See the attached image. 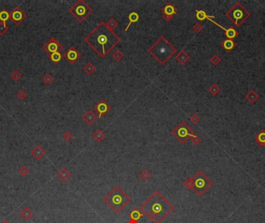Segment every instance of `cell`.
I'll use <instances>...</instances> for the list:
<instances>
[{
	"label": "cell",
	"mask_w": 265,
	"mask_h": 223,
	"mask_svg": "<svg viewBox=\"0 0 265 223\" xmlns=\"http://www.w3.org/2000/svg\"><path fill=\"white\" fill-rule=\"evenodd\" d=\"M84 40L100 57L103 58L121 40L113 31L108 28L105 22H101L85 37Z\"/></svg>",
	"instance_id": "6da1fadb"
},
{
	"label": "cell",
	"mask_w": 265,
	"mask_h": 223,
	"mask_svg": "<svg viewBox=\"0 0 265 223\" xmlns=\"http://www.w3.org/2000/svg\"><path fill=\"white\" fill-rule=\"evenodd\" d=\"M153 223H161L174 211V206L159 192L155 191L139 208Z\"/></svg>",
	"instance_id": "7a4b0ae2"
},
{
	"label": "cell",
	"mask_w": 265,
	"mask_h": 223,
	"mask_svg": "<svg viewBox=\"0 0 265 223\" xmlns=\"http://www.w3.org/2000/svg\"><path fill=\"white\" fill-rule=\"evenodd\" d=\"M161 64H164L176 52V48L164 37H161L148 50Z\"/></svg>",
	"instance_id": "3957f363"
},
{
	"label": "cell",
	"mask_w": 265,
	"mask_h": 223,
	"mask_svg": "<svg viewBox=\"0 0 265 223\" xmlns=\"http://www.w3.org/2000/svg\"><path fill=\"white\" fill-rule=\"evenodd\" d=\"M130 201V198L126 195L119 186H116L104 198V202L116 213L120 212Z\"/></svg>",
	"instance_id": "277c9868"
},
{
	"label": "cell",
	"mask_w": 265,
	"mask_h": 223,
	"mask_svg": "<svg viewBox=\"0 0 265 223\" xmlns=\"http://www.w3.org/2000/svg\"><path fill=\"white\" fill-rule=\"evenodd\" d=\"M226 16L230 19L236 26H240L250 16V12L240 2H237L230 10L226 12Z\"/></svg>",
	"instance_id": "5b68a950"
},
{
	"label": "cell",
	"mask_w": 265,
	"mask_h": 223,
	"mask_svg": "<svg viewBox=\"0 0 265 223\" xmlns=\"http://www.w3.org/2000/svg\"><path fill=\"white\" fill-rule=\"evenodd\" d=\"M193 179V190L199 196H202L210 187L212 185V181L207 177L202 171H199Z\"/></svg>",
	"instance_id": "8992f818"
},
{
	"label": "cell",
	"mask_w": 265,
	"mask_h": 223,
	"mask_svg": "<svg viewBox=\"0 0 265 223\" xmlns=\"http://www.w3.org/2000/svg\"><path fill=\"white\" fill-rule=\"evenodd\" d=\"M69 12L77 20L83 22L92 12V9L83 0H78L69 9Z\"/></svg>",
	"instance_id": "52a82bcc"
},
{
	"label": "cell",
	"mask_w": 265,
	"mask_h": 223,
	"mask_svg": "<svg viewBox=\"0 0 265 223\" xmlns=\"http://www.w3.org/2000/svg\"><path fill=\"white\" fill-rule=\"evenodd\" d=\"M172 134L175 138L178 139L180 143H185L190 137L194 135V132L185 122L182 121L180 122L179 125L172 130Z\"/></svg>",
	"instance_id": "ba28073f"
},
{
	"label": "cell",
	"mask_w": 265,
	"mask_h": 223,
	"mask_svg": "<svg viewBox=\"0 0 265 223\" xmlns=\"http://www.w3.org/2000/svg\"><path fill=\"white\" fill-rule=\"evenodd\" d=\"M43 50L48 55L55 52H61L63 50V46L56 40L54 37H51L43 46Z\"/></svg>",
	"instance_id": "9c48e42d"
},
{
	"label": "cell",
	"mask_w": 265,
	"mask_h": 223,
	"mask_svg": "<svg viewBox=\"0 0 265 223\" xmlns=\"http://www.w3.org/2000/svg\"><path fill=\"white\" fill-rule=\"evenodd\" d=\"M9 13H10V20H12L14 24L16 26L20 25L27 16L26 12H24V11L22 10L19 6L14 8Z\"/></svg>",
	"instance_id": "30bf717a"
},
{
	"label": "cell",
	"mask_w": 265,
	"mask_h": 223,
	"mask_svg": "<svg viewBox=\"0 0 265 223\" xmlns=\"http://www.w3.org/2000/svg\"><path fill=\"white\" fill-rule=\"evenodd\" d=\"M81 54L78 51V50L74 47H71L68 50L66 51L65 54L63 55V57L66 58L70 64H75L80 57H81Z\"/></svg>",
	"instance_id": "8fae6325"
},
{
	"label": "cell",
	"mask_w": 265,
	"mask_h": 223,
	"mask_svg": "<svg viewBox=\"0 0 265 223\" xmlns=\"http://www.w3.org/2000/svg\"><path fill=\"white\" fill-rule=\"evenodd\" d=\"M94 109L98 113V118H102L109 111L110 106L104 99H102L94 106Z\"/></svg>",
	"instance_id": "7c38bea8"
},
{
	"label": "cell",
	"mask_w": 265,
	"mask_h": 223,
	"mask_svg": "<svg viewBox=\"0 0 265 223\" xmlns=\"http://www.w3.org/2000/svg\"><path fill=\"white\" fill-rule=\"evenodd\" d=\"M30 153L35 159L39 161V160L41 159V158L46 154V151H45V150L41 146L37 145L35 147H34V148L31 150Z\"/></svg>",
	"instance_id": "4fadbf2b"
},
{
	"label": "cell",
	"mask_w": 265,
	"mask_h": 223,
	"mask_svg": "<svg viewBox=\"0 0 265 223\" xmlns=\"http://www.w3.org/2000/svg\"><path fill=\"white\" fill-rule=\"evenodd\" d=\"M221 47L226 51L227 53H230L236 47V43L233 40L226 39L221 43Z\"/></svg>",
	"instance_id": "5bb4252c"
},
{
	"label": "cell",
	"mask_w": 265,
	"mask_h": 223,
	"mask_svg": "<svg viewBox=\"0 0 265 223\" xmlns=\"http://www.w3.org/2000/svg\"><path fill=\"white\" fill-rule=\"evenodd\" d=\"M97 118L98 117H97L96 114L92 110L88 111L87 112L82 116L83 120H84L86 123L89 124V125H92V124L96 121Z\"/></svg>",
	"instance_id": "9a60e30c"
},
{
	"label": "cell",
	"mask_w": 265,
	"mask_h": 223,
	"mask_svg": "<svg viewBox=\"0 0 265 223\" xmlns=\"http://www.w3.org/2000/svg\"><path fill=\"white\" fill-rule=\"evenodd\" d=\"M189 59H190V56H189V54H187L184 50L180 51V52L175 56V60H176L179 64H181V65H184L185 63H187L188 61H189Z\"/></svg>",
	"instance_id": "2e32d148"
},
{
	"label": "cell",
	"mask_w": 265,
	"mask_h": 223,
	"mask_svg": "<svg viewBox=\"0 0 265 223\" xmlns=\"http://www.w3.org/2000/svg\"><path fill=\"white\" fill-rule=\"evenodd\" d=\"M224 34H225L226 39L233 40L239 35V32L233 26H230L228 29L224 30Z\"/></svg>",
	"instance_id": "e0dca14e"
},
{
	"label": "cell",
	"mask_w": 265,
	"mask_h": 223,
	"mask_svg": "<svg viewBox=\"0 0 265 223\" xmlns=\"http://www.w3.org/2000/svg\"><path fill=\"white\" fill-rule=\"evenodd\" d=\"M245 98L247 101L251 104L256 102L259 98V95L254 90H250L245 95Z\"/></svg>",
	"instance_id": "ac0fdd59"
},
{
	"label": "cell",
	"mask_w": 265,
	"mask_h": 223,
	"mask_svg": "<svg viewBox=\"0 0 265 223\" xmlns=\"http://www.w3.org/2000/svg\"><path fill=\"white\" fill-rule=\"evenodd\" d=\"M20 216H21L22 219L24 221H28L31 219V217H33L34 212H33V211L30 208L25 207L24 208L22 209V211H20Z\"/></svg>",
	"instance_id": "d6986e66"
},
{
	"label": "cell",
	"mask_w": 265,
	"mask_h": 223,
	"mask_svg": "<svg viewBox=\"0 0 265 223\" xmlns=\"http://www.w3.org/2000/svg\"><path fill=\"white\" fill-rule=\"evenodd\" d=\"M162 12L164 14H167V15L173 16L177 12V9L174 6L173 4L168 2L163 7Z\"/></svg>",
	"instance_id": "ffe728a7"
},
{
	"label": "cell",
	"mask_w": 265,
	"mask_h": 223,
	"mask_svg": "<svg viewBox=\"0 0 265 223\" xmlns=\"http://www.w3.org/2000/svg\"><path fill=\"white\" fill-rule=\"evenodd\" d=\"M255 141L260 147L265 146V130H261L255 136Z\"/></svg>",
	"instance_id": "44dd1931"
},
{
	"label": "cell",
	"mask_w": 265,
	"mask_h": 223,
	"mask_svg": "<svg viewBox=\"0 0 265 223\" xmlns=\"http://www.w3.org/2000/svg\"><path fill=\"white\" fill-rule=\"evenodd\" d=\"M143 212L140 210L137 209V208H134L132 211L130 212V214L128 215L130 219H133V220L138 221L139 219H140L143 217Z\"/></svg>",
	"instance_id": "7402d4cb"
},
{
	"label": "cell",
	"mask_w": 265,
	"mask_h": 223,
	"mask_svg": "<svg viewBox=\"0 0 265 223\" xmlns=\"http://www.w3.org/2000/svg\"><path fill=\"white\" fill-rule=\"evenodd\" d=\"M139 14L137 13V12H130V13L129 14V16H128V19H129L130 22L129 23H128L127 26L126 27V29H125V31H127L128 29H129V27L130 26V25L132 24L133 23H136V22H137L138 20H139Z\"/></svg>",
	"instance_id": "603a6c76"
},
{
	"label": "cell",
	"mask_w": 265,
	"mask_h": 223,
	"mask_svg": "<svg viewBox=\"0 0 265 223\" xmlns=\"http://www.w3.org/2000/svg\"><path fill=\"white\" fill-rule=\"evenodd\" d=\"M57 175L62 181H66L67 179H69V177H71V173L67 171V168H62V169L57 173Z\"/></svg>",
	"instance_id": "cb8c5ba5"
},
{
	"label": "cell",
	"mask_w": 265,
	"mask_h": 223,
	"mask_svg": "<svg viewBox=\"0 0 265 223\" xmlns=\"http://www.w3.org/2000/svg\"><path fill=\"white\" fill-rule=\"evenodd\" d=\"M195 12H196V13H195V17L197 18V20H200V21H202V20H205V19L215 18L214 16L207 15L206 12H205L204 10H202V9H201V10H196Z\"/></svg>",
	"instance_id": "d4e9b609"
},
{
	"label": "cell",
	"mask_w": 265,
	"mask_h": 223,
	"mask_svg": "<svg viewBox=\"0 0 265 223\" xmlns=\"http://www.w3.org/2000/svg\"><path fill=\"white\" fill-rule=\"evenodd\" d=\"M49 58L53 63H54V64H58L61 61V60L63 58V55H62L60 52H55L50 54Z\"/></svg>",
	"instance_id": "484cf974"
},
{
	"label": "cell",
	"mask_w": 265,
	"mask_h": 223,
	"mask_svg": "<svg viewBox=\"0 0 265 223\" xmlns=\"http://www.w3.org/2000/svg\"><path fill=\"white\" fill-rule=\"evenodd\" d=\"M9 20H10V13L6 9H2L0 11V20L3 23H6Z\"/></svg>",
	"instance_id": "4316f807"
},
{
	"label": "cell",
	"mask_w": 265,
	"mask_h": 223,
	"mask_svg": "<svg viewBox=\"0 0 265 223\" xmlns=\"http://www.w3.org/2000/svg\"><path fill=\"white\" fill-rule=\"evenodd\" d=\"M93 138L95 139V141H97L98 143L101 142V141H103V139L106 138V135H105V133H103L102 130H97L96 132H95L93 134Z\"/></svg>",
	"instance_id": "83f0119b"
},
{
	"label": "cell",
	"mask_w": 265,
	"mask_h": 223,
	"mask_svg": "<svg viewBox=\"0 0 265 223\" xmlns=\"http://www.w3.org/2000/svg\"><path fill=\"white\" fill-rule=\"evenodd\" d=\"M83 70H84V71L86 72L88 75H92L95 71V67L91 62H88L87 64L84 66Z\"/></svg>",
	"instance_id": "f1b7e54d"
},
{
	"label": "cell",
	"mask_w": 265,
	"mask_h": 223,
	"mask_svg": "<svg viewBox=\"0 0 265 223\" xmlns=\"http://www.w3.org/2000/svg\"><path fill=\"white\" fill-rule=\"evenodd\" d=\"M208 92H210V94L212 95H216L220 92V88L216 84H212L209 88L208 89Z\"/></svg>",
	"instance_id": "f546056e"
},
{
	"label": "cell",
	"mask_w": 265,
	"mask_h": 223,
	"mask_svg": "<svg viewBox=\"0 0 265 223\" xmlns=\"http://www.w3.org/2000/svg\"><path fill=\"white\" fill-rule=\"evenodd\" d=\"M139 177H140V178L142 179L143 180L147 181V180H148L150 178V177H151V174H150L147 170H144V171H141L140 174H139Z\"/></svg>",
	"instance_id": "4dcf8cb0"
},
{
	"label": "cell",
	"mask_w": 265,
	"mask_h": 223,
	"mask_svg": "<svg viewBox=\"0 0 265 223\" xmlns=\"http://www.w3.org/2000/svg\"><path fill=\"white\" fill-rule=\"evenodd\" d=\"M106 26H108V28H109V29H110L111 30L113 31V30L115 29V28L117 27V26H118V23H117V22L114 19L111 18V19H109V20H108L107 23H106Z\"/></svg>",
	"instance_id": "1f68e13d"
},
{
	"label": "cell",
	"mask_w": 265,
	"mask_h": 223,
	"mask_svg": "<svg viewBox=\"0 0 265 223\" xmlns=\"http://www.w3.org/2000/svg\"><path fill=\"white\" fill-rule=\"evenodd\" d=\"M10 77L11 78H12V79L14 80V81H20V80L21 79V78L23 77V75H22L18 70H15L12 72Z\"/></svg>",
	"instance_id": "d6a6232c"
},
{
	"label": "cell",
	"mask_w": 265,
	"mask_h": 223,
	"mask_svg": "<svg viewBox=\"0 0 265 223\" xmlns=\"http://www.w3.org/2000/svg\"><path fill=\"white\" fill-rule=\"evenodd\" d=\"M123 54L120 51H119V50H117V51H114V53L112 54V58H113L114 60H115L116 61H120V60H122L123 58Z\"/></svg>",
	"instance_id": "836d02e7"
},
{
	"label": "cell",
	"mask_w": 265,
	"mask_h": 223,
	"mask_svg": "<svg viewBox=\"0 0 265 223\" xmlns=\"http://www.w3.org/2000/svg\"><path fill=\"white\" fill-rule=\"evenodd\" d=\"M184 185L187 189H193V179L192 177H189L184 181Z\"/></svg>",
	"instance_id": "e575fe53"
},
{
	"label": "cell",
	"mask_w": 265,
	"mask_h": 223,
	"mask_svg": "<svg viewBox=\"0 0 265 223\" xmlns=\"http://www.w3.org/2000/svg\"><path fill=\"white\" fill-rule=\"evenodd\" d=\"M29 173L30 170L28 169V167H26V166H22V167L19 169V174H20L22 177H26Z\"/></svg>",
	"instance_id": "d590c367"
},
{
	"label": "cell",
	"mask_w": 265,
	"mask_h": 223,
	"mask_svg": "<svg viewBox=\"0 0 265 223\" xmlns=\"http://www.w3.org/2000/svg\"><path fill=\"white\" fill-rule=\"evenodd\" d=\"M43 81L46 84H51L54 81V78L50 74H47L43 77Z\"/></svg>",
	"instance_id": "8d00e7d4"
},
{
	"label": "cell",
	"mask_w": 265,
	"mask_h": 223,
	"mask_svg": "<svg viewBox=\"0 0 265 223\" xmlns=\"http://www.w3.org/2000/svg\"><path fill=\"white\" fill-rule=\"evenodd\" d=\"M221 57L219 56H218L217 54H215V55H213L212 57L211 58H210V61L212 62V64H214V65H218V64H219V63L221 62Z\"/></svg>",
	"instance_id": "74e56055"
},
{
	"label": "cell",
	"mask_w": 265,
	"mask_h": 223,
	"mask_svg": "<svg viewBox=\"0 0 265 223\" xmlns=\"http://www.w3.org/2000/svg\"><path fill=\"white\" fill-rule=\"evenodd\" d=\"M9 30L8 26H6V23L0 22V35H3L5 33H6Z\"/></svg>",
	"instance_id": "f35d334b"
},
{
	"label": "cell",
	"mask_w": 265,
	"mask_h": 223,
	"mask_svg": "<svg viewBox=\"0 0 265 223\" xmlns=\"http://www.w3.org/2000/svg\"><path fill=\"white\" fill-rule=\"evenodd\" d=\"M16 96L20 100H24L25 98L27 97V94L25 92L24 90H20L16 94Z\"/></svg>",
	"instance_id": "ab89813d"
},
{
	"label": "cell",
	"mask_w": 265,
	"mask_h": 223,
	"mask_svg": "<svg viewBox=\"0 0 265 223\" xmlns=\"http://www.w3.org/2000/svg\"><path fill=\"white\" fill-rule=\"evenodd\" d=\"M192 143L194 144V145L195 146H198L200 144V143L202 142V139H201L200 137H199V136H195V135H193V136H192Z\"/></svg>",
	"instance_id": "60d3db41"
},
{
	"label": "cell",
	"mask_w": 265,
	"mask_h": 223,
	"mask_svg": "<svg viewBox=\"0 0 265 223\" xmlns=\"http://www.w3.org/2000/svg\"><path fill=\"white\" fill-rule=\"evenodd\" d=\"M189 119H190V121L192 122V123L196 124L199 122V120H200V118H199V116L196 114V113H194V114H192V116H190Z\"/></svg>",
	"instance_id": "b9f144b4"
},
{
	"label": "cell",
	"mask_w": 265,
	"mask_h": 223,
	"mask_svg": "<svg viewBox=\"0 0 265 223\" xmlns=\"http://www.w3.org/2000/svg\"><path fill=\"white\" fill-rule=\"evenodd\" d=\"M62 137H63V139H65V141L68 142V141H70L71 139L73 138V135H72V133H71V132L66 131V132H65V133L63 134Z\"/></svg>",
	"instance_id": "7bdbcfd3"
},
{
	"label": "cell",
	"mask_w": 265,
	"mask_h": 223,
	"mask_svg": "<svg viewBox=\"0 0 265 223\" xmlns=\"http://www.w3.org/2000/svg\"><path fill=\"white\" fill-rule=\"evenodd\" d=\"M192 30H193L195 33H199L202 30V26L200 23H196L192 26Z\"/></svg>",
	"instance_id": "ee69618b"
},
{
	"label": "cell",
	"mask_w": 265,
	"mask_h": 223,
	"mask_svg": "<svg viewBox=\"0 0 265 223\" xmlns=\"http://www.w3.org/2000/svg\"><path fill=\"white\" fill-rule=\"evenodd\" d=\"M172 17H173V16L167 15V14H164V13L162 14V18L164 19V20H165V21H167V22L170 21V20L172 19Z\"/></svg>",
	"instance_id": "f6af8a7d"
},
{
	"label": "cell",
	"mask_w": 265,
	"mask_h": 223,
	"mask_svg": "<svg viewBox=\"0 0 265 223\" xmlns=\"http://www.w3.org/2000/svg\"><path fill=\"white\" fill-rule=\"evenodd\" d=\"M129 223H137V221L133 220V219H130Z\"/></svg>",
	"instance_id": "bcb514c9"
},
{
	"label": "cell",
	"mask_w": 265,
	"mask_h": 223,
	"mask_svg": "<svg viewBox=\"0 0 265 223\" xmlns=\"http://www.w3.org/2000/svg\"><path fill=\"white\" fill-rule=\"evenodd\" d=\"M1 223H9V222H8V221H7V220H6V219H5V220H3V221H2V222Z\"/></svg>",
	"instance_id": "7dc6e473"
},
{
	"label": "cell",
	"mask_w": 265,
	"mask_h": 223,
	"mask_svg": "<svg viewBox=\"0 0 265 223\" xmlns=\"http://www.w3.org/2000/svg\"><path fill=\"white\" fill-rule=\"evenodd\" d=\"M0 130H1V128H0Z\"/></svg>",
	"instance_id": "c3c4849f"
}]
</instances>
